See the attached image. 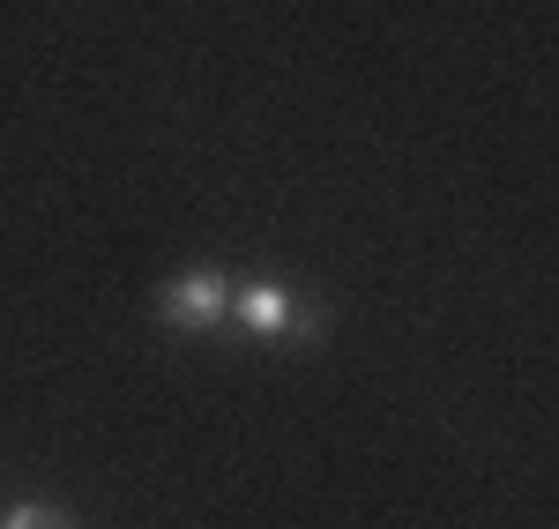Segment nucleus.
<instances>
[{"mask_svg":"<svg viewBox=\"0 0 559 529\" xmlns=\"http://www.w3.org/2000/svg\"><path fill=\"white\" fill-rule=\"evenodd\" d=\"M224 328H239V336H254V344H313V336H329L321 313L306 306L292 284H276V276L231 284V321H224Z\"/></svg>","mask_w":559,"mask_h":529,"instance_id":"1","label":"nucleus"},{"mask_svg":"<svg viewBox=\"0 0 559 529\" xmlns=\"http://www.w3.org/2000/svg\"><path fill=\"white\" fill-rule=\"evenodd\" d=\"M157 321H165L173 336H216V328L231 321V276L210 268V262L173 268L165 291H157Z\"/></svg>","mask_w":559,"mask_h":529,"instance_id":"2","label":"nucleus"},{"mask_svg":"<svg viewBox=\"0 0 559 529\" xmlns=\"http://www.w3.org/2000/svg\"><path fill=\"white\" fill-rule=\"evenodd\" d=\"M0 529H75L60 507H45V500H23V507H8L0 515Z\"/></svg>","mask_w":559,"mask_h":529,"instance_id":"3","label":"nucleus"}]
</instances>
